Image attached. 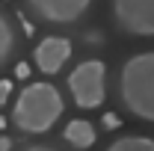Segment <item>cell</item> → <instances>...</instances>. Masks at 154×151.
<instances>
[{"label": "cell", "mask_w": 154, "mask_h": 151, "mask_svg": "<svg viewBox=\"0 0 154 151\" xmlns=\"http://www.w3.org/2000/svg\"><path fill=\"white\" fill-rule=\"evenodd\" d=\"M65 104L57 86L51 83H30L24 86L12 107V125L21 133H48L62 116Z\"/></svg>", "instance_id": "1"}, {"label": "cell", "mask_w": 154, "mask_h": 151, "mask_svg": "<svg viewBox=\"0 0 154 151\" xmlns=\"http://www.w3.org/2000/svg\"><path fill=\"white\" fill-rule=\"evenodd\" d=\"M15 74H18V77H27V74H30V65H27V62H21L18 68H15Z\"/></svg>", "instance_id": "12"}, {"label": "cell", "mask_w": 154, "mask_h": 151, "mask_svg": "<svg viewBox=\"0 0 154 151\" xmlns=\"http://www.w3.org/2000/svg\"><path fill=\"white\" fill-rule=\"evenodd\" d=\"M122 104L142 122H154V51L131 57L119 71Z\"/></svg>", "instance_id": "2"}, {"label": "cell", "mask_w": 154, "mask_h": 151, "mask_svg": "<svg viewBox=\"0 0 154 151\" xmlns=\"http://www.w3.org/2000/svg\"><path fill=\"white\" fill-rule=\"evenodd\" d=\"M107 151H154V139H148V136H122Z\"/></svg>", "instance_id": "8"}, {"label": "cell", "mask_w": 154, "mask_h": 151, "mask_svg": "<svg viewBox=\"0 0 154 151\" xmlns=\"http://www.w3.org/2000/svg\"><path fill=\"white\" fill-rule=\"evenodd\" d=\"M92 0H27V6L33 9V15H38L48 24H74Z\"/></svg>", "instance_id": "5"}, {"label": "cell", "mask_w": 154, "mask_h": 151, "mask_svg": "<svg viewBox=\"0 0 154 151\" xmlns=\"http://www.w3.org/2000/svg\"><path fill=\"white\" fill-rule=\"evenodd\" d=\"M68 57H71V42L62 39V36L42 39V42L36 45V54H33L36 68L42 71V74H57L59 68L68 62Z\"/></svg>", "instance_id": "6"}, {"label": "cell", "mask_w": 154, "mask_h": 151, "mask_svg": "<svg viewBox=\"0 0 154 151\" xmlns=\"http://www.w3.org/2000/svg\"><path fill=\"white\" fill-rule=\"evenodd\" d=\"M0 151H12V139L9 136H0Z\"/></svg>", "instance_id": "11"}, {"label": "cell", "mask_w": 154, "mask_h": 151, "mask_svg": "<svg viewBox=\"0 0 154 151\" xmlns=\"http://www.w3.org/2000/svg\"><path fill=\"white\" fill-rule=\"evenodd\" d=\"M68 89L77 107L95 110L107 98V65L101 59H86L68 74Z\"/></svg>", "instance_id": "3"}, {"label": "cell", "mask_w": 154, "mask_h": 151, "mask_svg": "<svg viewBox=\"0 0 154 151\" xmlns=\"http://www.w3.org/2000/svg\"><path fill=\"white\" fill-rule=\"evenodd\" d=\"M27 151H54V148H48V145H33V148H27Z\"/></svg>", "instance_id": "13"}, {"label": "cell", "mask_w": 154, "mask_h": 151, "mask_svg": "<svg viewBox=\"0 0 154 151\" xmlns=\"http://www.w3.org/2000/svg\"><path fill=\"white\" fill-rule=\"evenodd\" d=\"M9 92H12V80H6V77H3V80H0V107L6 104V98H9Z\"/></svg>", "instance_id": "10"}, {"label": "cell", "mask_w": 154, "mask_h": 151, "mask_svg": "<svg viewBox=\"0 0 154 151\" xmlns=\"http://www.w3.org/2000/svg\"><path fill=\"white\" fill-rule=\"evenodd\" d=\"M65 142L68 145H74V148H92L95 145V128H92V122H86V119H74V122H68L65 125Z\"/></svg>", "instance_id": "7"}, {"label": "cell", "mask_w": 154, "mask_h": 151, "mask_svg": "<svg viewBox=\"0 0 154 151\" xmlns=\"http://www.w3.org/2000/svg\"><path fill=\"white\" fill-rule=\"evenodd\" d=\"M12 45H15V36H12V27H9V21L0 15V65L9 59L12 54Z\"/></svg>", "instance_id": "9"}, {"label": "cell", "mask_w": 154, "mask_h": 151, "mask_svg": "<svg viewBox=\"0 0 154 151\" xmlns=\"http://www.w3.org/2000/svg\"><path fill=\"white\" fill-rule=\"evenodd\" d=\"M116 24L131 36H154V0H113Z\"/></svg>", "instance_id": "4"}]
</instances>
